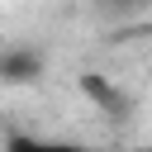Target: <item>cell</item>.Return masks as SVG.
Returning <instances> with one entry per match:
<instances>
[{
  "mask_svg": "<svg viewBox=\"0 0 152 152\" xmlns=\"http://www.w3.org/2000/svg\"><path fill=\"white\" fill-rule=\"evenodd\" d=\"M5 152H95L86 142H66V138H38V133H10Z\"/></svg>",
  "mask_w": 152,
  "mask_h": 152,
  "instance_id": "obj_1",
  "label": "cell"
}]
</instances>
